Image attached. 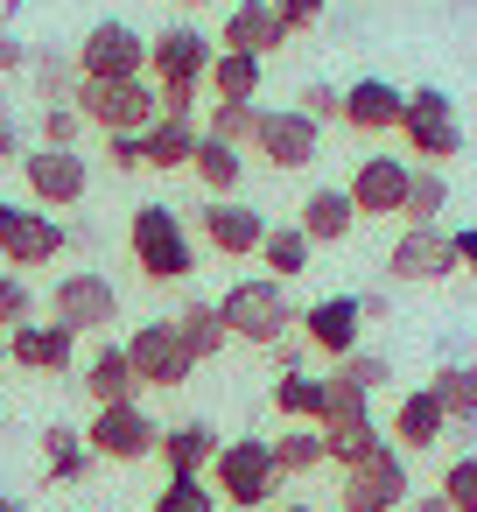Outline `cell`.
<instances>
[{"mask_svg":"<svg viewBox=\"0 0 477 512\" xmlns=\"http://www.w3.org/2000/svg\"><path fill=\"white\" fill-rule=\"evenodd\" d=\"M211 491H218V505H232V512H267L274 498H281V463H274V442L267 435H232L218 456H211Z\"/></svg>","mask_w":477,"mask_h":512,"instance_id":"6da1fadb","label":"cell"},{"mask_svg":"<svg viewBox=\"0 0 477 512\" xmlns=\"http://www.w3.org/2000/svg\"><path fill=\"white\" fill-rule=\"evenodd\" d=\"M127 253H134V267H141L148 281H162V288H176V281L197 274V239H190V225H183L176 204H141V211L127 218Z\"/></svg>","mask_w":477,"mask_h":512,"instance_id":"7a4b0ae2","label":"cell"},{"mask_svg":"<svg viewBox=\"0 0 477 512\" xmlns=\"http://www.w3.org/2000/svg\"><path fill=\"white\" fill-rule=\"evenodd\" d=\"M218 316H225V330H232L239 344H253V351L288 344V330L302 323V309L288 302V281H267V274L232 281V288L218 295Z\"/></svg>","mask_w":477,"mask_h":512,"instance_id":"3957f363","label":"cell"},{"mask_svg":"<svg viewBox=\"0 0 477 512\" xmlns=\"http://www.w3.org/2000/svg\"><path fill=\"white\" fill-rule=\"evenodd\" d=\"M400 141H407L414 169L456 162V155H463V113H456V99H449L442 85H414V92L400 99Z\"/></svg>","mask_w":477,"mask_h":512,"instance_id":"277c9868","label":"cell"},{"mask_svg":"<svg viewBox=\"0 0 477 512\" xmlns=\"http://www.w3.org/2000/svg\"><path fill=\"white\" fill-rule=\"evenodd\" d=\"M78 120L85 127H99V134H148L155 120H162V92L148 85V78H120V85H92V78H78Z\"/></svg>","mask_w":477,"mask_h":512,"instance_id":"5b68a950","label":"cell"},{"mask_svg":"<svg viewBox=\"0 0 477 512\" xmlns=\"http://www.w3.org/2000/svg\"><path fill=\"white\" fill-rule=\"evenodd\" d=\"M71 64H78V78H92V85L148 78V36H141L134 22H92L85 43L71 50Z\"/></svg>","mask_w":477,"mask_h":512,"instance_id":"8992f818","label":"cell"},{"mask_svg":"<svg viewBox=\"0 0 477 512\" xmlns=\"http://www.w3.org/2000/svg\"><path fill=\"white\" fill-rule=\"evenodd\" d=\"M22 190H29V204H43V211H71V204H85V190H92V162L78 155V148H22Z\"/></svg>","mask_w":477,"mask_h":512,"instance_id":"52a82bcc","label":"cell"},{"mask_svg":"<svg viewBox=\"0 0 477 512\" xmlns=\"http://www.w3.org/2000/svg\"><path fill=\"white\" fill-rule=\"evenodd\" d=\"M211 57H218V43H211L204 29H190V22H169L162 36H148V85H155V92H169V85H183V92H204V78H211Z\"/></svg>","mask_w":477,"mask_h":512,"instance_id":"ba28073f","label":"cell"},{"mask_svg":"<svg viewBox=\"0 0 477 512\" xmlns=\"http://www.w3.org/2000/svg\"><path fill=\"white\" fill-rule=\"evenodd\" d=\"M162 442V421L141 407V400H120V407H92V428H85V449L99 463H148Z\"/></svg>","mask_w":477,"mask_h":512,"instance_id":"9c48e42d","label":"cell"},{"mask_svg":"<svg viewBox=\"0 0 477 512\" xmlns=\"http://www.w3.org/2000/svg\"><path fill=\"white\" fill-rule=\"evenodd\" d=\"M50 316H57L64 330H78V337H99V330L120 323V288H113L99 267H71V274L50 288Z\"/></svg>","mask_w":477,"mask_h":512,"instance_id":"30bf717a","label":"cell"},{"mask_svg":"<svg viewBox=\"0 0 477 512\" xmlns=\"http://www.w3.org/2000/svg\"><path fill=\"white\" fill-rule=\"evenodd\" d=\"M64 246H71V232L57 225V211H43V204H0V260H8L15 274L22 267H50Z\"/></svg>","mask_w":477,"mask_h":512,"instance_id":"8fae6325","label":"cell"},{"mask_svg":"<svg viewBox=\"0 0 477 512\" xmlns=\"http://www.w3.org/2000/svg\"><path fill=\"white\" fill-rule=\"evenodd\" d=\"M344 512H400L407 505V456L393 442H379L372 456H358L344 470V491H337Z\"/></svg>","mask_w":477,"mask_h":512,"instance_id":"7c38bea8","label":"cell"},{"mask_svg":"<svg viewBox=\"0 0 477 512\" xmlns=\"http://www.w3.org/2000/svg\"><path fill=\"white\" fill-rule=\"evenodd\" d=\"M253 155L267 162V169H309L316 155H323V127L309 120V113H295V106H260V127H253Z\"/></svg>","mask_w":477,"mask_h":512,"instance_id":"4fadbf2b","label":"cell"},{"mask_svg":"<svg viewBox=\"0 0 477 512\" xmlns=\"http://www.w3.org/2000/svg\"><path fill=\"white\" fill-rule=\"evenodd\" d=\"M407 183H414V162L407 155H358L351 169V211L358 218H400L407 211Z\"/></svg>","mask_w":477,"mask_h":512,"instance_id":"5bb4252c","label":"cell"},{"mask_svg":"<svg viewBox=\"0 0 477 512\" xmlns=\"http://www.w3.org/2000/svg\"><path fill=\"white\" fill-rule=\"evenodd\" d=\"M127 358H134L141 386H190V372H197V358L183 351V337H176L169 316L134 323V330H127Z\"/></svg>","mask_w":477,"mask_h":512,"instance_id":"9a60e30c","label":"cell"},{"mask_svg":"<svg viewBox=\"0 0 477 512\" xmlns=\"http://www.w3.org/2000/svg\"><path fill=\"white\" fill-rule=\"evenodd\" d=\"M197 232H204L211 253H225V260H253L260 239H267V211H253L246 197H211V204L197 211Z\"/></svg>","mask_w":477,"mask_h":512,"instance_id":"2e32d148","label":"cell"},{"mask_svg":"<svg viewBox=\"0 0 477 512\" xmlns=\"http://www.w3.org/2000/svg\"><path fill=\"white\" fill-rule=\"evenodd\" d=\"M386 274H393V281H414V288L449 281V274H456L449 232H442V225H407V232L393 239V253H386Z\"/></svg>","mask_w":477,"mask_h":512,"instance_id":"e0dca14e","label":"cell"},{"mask_svg":"<svg viewBox=\"0 0 477 512\" xmlns=\"http://www.w3.org/2000/svg\"><path fill=\"white\" fill-rule=\"evenodd\" d=\"M8 365H22V372H50V379H57V372L78 365V330H64L57 316H50V323L29 316V323L8 330Z\"/></svg>","mask_w":477,"mask_h":512,"instance_id":"ac0fdd59","label":"cell"},{"mask_svg":"<svg viewBox=\"0 0 477 512\" xmlns=\"http://www.w3.org/2000/svg\"><path fill=\"white\" fill-rule=\"evenodd\" d=\"M400 99H407V92H400L393 78H351V85H344V113H337V120H344L351 134L379 141V134H400Z\"/></svg>","mask_w":477,"mask_h":512,"instance_id":"d6986e66","label":"cell"},{"mask_svg":"<svg viewBox=\"0 0 477 512\" xmlns=\"http://www.w3.org/2000/svg\"><path fill=\"white\" fill-rule=\"evenodd\" d=\"M302 337L337 365V358H351L358 351V337H365V316H358V295H323V302H309L302 309Z\"/></svg>","mask_w":477,"mask_h":512,"instance_id":"ffe728a7","label":"cell"},{"mask_svg":"<svg viewBox=\"0 0 477 512\" xmlns=\"http://www.w3.org/2000/svg\"><path fill=\"white\" fill-rule=\"evenodd\" d=\"M281 43H295L288 29H281V15H274V0H232L225 8V29H218V50H246V57H274Z\"/></svg>","mask_w":477,"mask_h":512,"instance_id":"44dd1931","label":"cell"},{"mask_svg":"<svg viewBox=\"0 0 477 512\" xmlns=\"http://www.w3.org/2000/svg\"><path fill=\"white\" fill-rule=\"evenodd\" d=\"M85 393H92V407H120V400H141L148 386H141V372H134V358H127V344H99L92 358H85V379H78Z\"/></svg>","mask_w":477,"mask_h":512,"instance_id":"7402d4cb","label":"cell"},{"mask_svg":"<svg viewBox=\"0 0 477 512\" xmlns=\"http://www.w3.org/2000/svg\"><path fill=\"white\" fill-rule=\"evenodd\" d=\"M442 435H449V414L435 407V393H428V386L400 393V407H393V435H386V442H393L400 456H421V449H435Z\"/></svg>","mask_w":477,"mask_h":512,"instance_id":"603a6c76","label":"cell"},{"mask_svg":"<svg viewBox=\"0 0 477 512\" xmlns=\"http://www.w3.org/2000/svg\"><path fill=\"white\" fill-rule=\"evenodd\" d=\"M218 449H225V435H218L211 421H176V428H162V442H155V456L169 463V477H204Z\"/></svg>","mask_w":477,"mask_h":512,"instance_id":"cb8c5ba5","label":"cell"},{"mask_svg":"<svg viewBox=\"0 0 477 512\" xmlns=\"http://www.w3.org/2000/svg\"><path fill=\"white\" fill-rule=\"evenodd\" d=\"M295 225H302V239L309 246H344L351 239V225H358V211H351V190H309L302 197V211H295Z\"/></svg>","mask_w":477,"mask_h":512,"instance_id":"d4e9b609","label":"cell"},{"mask_svg":"<svg viewBox=\"0 0 477 512\" xmlns=\"http://www.w3.org/2000/svg\"><path fill=\"white\" fill-rule=\"evenodd\" d=\"M197 141H204V127L197 120H155L148 134H141V155H148V169H162V176H176V169H190L197 162Z\"/></svg>","mask_w":477,"mask_h":512,"instance_id":"484cf974","label":"cell"},{"mask_svg":"<svg viewBox=\"0 0 477 512\" xmlns=\"http://www.w3.org/2000/svg\"><path fill=\"white\" fill-rule=\"evenodd\" d=\"M169 323H176V337H183V351H190L197 365H204V358H218V351L232 344V330H225L218 302H204V295H190V302H183V309H176Z\"/></svg>","mask_w":477,"mask_h":512,"instance_id":"4316f807","label":"cell"},{"mask_svg":"<svg viewBox=\"0 0 477 512\" xmlns=\"http://www.w3.org/2000/svg\"><path fill=\"white\" fill-rule=\"evenodd\" d=\"M323 400H330V379H323V372H302V365H295V372L274 379V414H281V421H316V428H323Z\"/></svg>","mask_w":477,"mask_h":512,"instance_id":"83f0119b","label":"cell"},{"mask_svg":"<svg viewBox=\"0 0 477 512\" xmlns=\"http://www.w3.org/2000/svg\"><path fill=\"white\" fill-rule=\"evenodd\" d=\"M190 176L211 190V197H239V183H246V148H225V141H197V162H190Z\"/></svg>","mask_w":477,"mask_h":512,"instance_id":"f1b7e54d","label":"cell"},{"mask_svg":"<svg viewBox=\"0 0 477 512\" xmlns=\"http://www.w3.org/2000/svg\"><path fill=\"white\" fill-rule=\"evenodd\" d=\"M274 442V463H281V477H309V470H323L330 463V449H323V428L316 421H288L281 435H267Z\"/></svg>","mask_w":477,"mask_h":512,"instance_id":"f546056e","label":"cell"},{"mask_svg":"<svg viewBox=\"0 0 477 512\" xmlns=\"http://www.w3.org/2000/svg\"><path fill=\"white\" fill-rule=\"evenodd\" d=\"M92 463H99V456L85 449L78 428H64V421L43 428V477H50V484H78V477H92Z\"/></svg>","mask_w":477,"mask_h":512,"instance_id":"4dcf8cb0","label":"cell"},{"mask_svg":"<svg viewBox=\"0 0 477 512\" xmlns=\"http://www.w3.org/2000/svg\"><path fill=\"white\" fill-rule=\"evenodd\" d=\"M309 239H302V225H267V239H260V267H267V281H295V274H309Z\"/></svg>","mask_w":477,"mask_h":512,"instance_id":"1f68e13d","label":"cell"},{"mask_svg":"<svg viewBox=\"0 0 477 512\" xmlns=\"http://www.w3.org/2000/svg\"><path fill=\"white\" fill-rule=\"evenodd\" d=\"M428 393H435V407L449 414V428H470V421H477V358H470V365H442V372L428 379Z\"/></svg>","mask_w":477,"mask_h":512,"instance_id":"d6a6232c","label":"cell"},{"mask_svg":"<svg viewBox=\"0 0 477 512\" xmlns=\"http://www.w3.org/2000/svg\"><path fill=\"white\" fill-rule=\"evenodd\" d=\"M260 71H267L260 57H246V50H218L204 92H211V99H260Z\"/></svg>","mask_w":477,"mask_h":512,"instance_id":"836d02e7","label":"cell"},{"mask_svg":"<svg viewBox=\"0 0 477 512\" xmlns=\"http://www.w3.org/2000/svg\"><path fill=\"white\" fill-rule=\"evenodd\" d=\"M29 78H36V99H43V106H71V99H78V64H71L64 50H36V57H29Z\"/></svg>","mask_w":477,"mask_h":512,"instance_id":"e575fe53","label":"cell"},{"mask_svg":"<svg viewBox=\"0 0 477 512\" xmlns=\"http://www.w3.org/2000/svg\"><path fill=\"white\" fill-rule=\"evenodd\" d=\"M253 127H260L253 99H211V113H204V134L225 141V148H253Z\"/></svg>","mask_w":477,"mask_h":512,"instance_id":"d590c367","label":"cell"},{"mask_svg":"<svg viewBox=\"0 0 477 512\" xmlns=\"http://www.w3.org/2000/svg\"><path fill=\"white\" fill-rule=\"evenodd\" d=\"M442 211H449V176H442V169H414L407 211H400V218H407V225H435Z\"/></svg>","mask_w":477,"mask_h":512,"instance_id":"8d00e7d4","label":"cell"},{"mask_svg":"<svg viewBox=\"0 0 477 512\" xmlns=\"http://www.w3.org/2000/svg\"><path fill=\"white\" fill-rule=\"evenodd\" d=\"M330 379V400H323V428H351V421H372V393L351 386L344 372H323Z\"/></svg>","mask_w":477,"mask_h":512,"instance_id":"74e56055","label":"cell"},{"mask_svg":"<svg viewBox=\"0 0 477 512\" xmlns=\"http://www.w3.org/2000/svg\"><path fill=\"white\" fill-rule=\"evenodd\" d=\"M386 435H379V421H351V428H323V449H330V463L337 470H351L358 456H372Z\"/></svg>","mask_w":477,"mask_h":512,"instance_id":"f35d334b","label":"cell"},{"mask_svg":"<svg viewBox=\"0 0 477 512\" xmlns=\"http://www.w3.org/2000/svg\"><path fill=\"white\" fill-rule=\"evenodd\" d=\"M148 512H218V491H211V477H169Z\"/></svg>","mask_w":477,"mask_h":512,"instance_id":"ab89813d","label":"cell"},{"mask_svg":"<svg viewBox=\"0 0 477 512\" xmlns=\"http://www.w3.org/2000/svg\"><path fill=\"white\" fill-rule=\"evenodd\" d=\"M435 491L449 498V512H477V456H449V470H442Z\"/></svg>","mask_w":477,"mask_h":512,"instance_id":"60d3db41","label":"cell"},{"mask_svg":"<svg viewBox=\"0 0 477 512\" xmlns=\"http://www.w3.org/2000/svg\"><path fill=\"white\" fill-rule=\"evenodd\" d=\"M36 316V288L15 274V267H0V330H15V323H29Z\"/></svg>","mask_w":477,"mask_h":512,"instance_id":"b9f144b4","label":"cell"},{"mask_svg":"<svg viewBox=\"0 0 477 512\" xmlns=\"http://www.w3.org/2000/svg\"><path fill=\"white\" fill-rule=\"evenodd\" d=\"M330 372H344V379H351V386H365V393H379V386H386V379H393V365H386V358H379V351H365V344H358V351H351V358H337V365H330Z\"/></svg>","mask_w":477,"mask_h":512,"instance_id":"7bdbcfd3","label":"cell"},{"mask_svg":"<svg viewBox=\"0 0 477 512\" xmlns=\"http://www.w3.org/2000/svg\"><path fill=\"white\" fill-rule=\"evenodd\" d=\"M295 113H309V120L323 127V120H337V113H344V92L316 78V85H302V92H295Z\"/></svg>","mask_w":477,"mask_h":512,"instance_id":"ee69618b","label":"cell"},{"mask_svg":"<svg viewBox=\"0 0 477 512\" xmlns=\"http://www.w3.org/2000/svg\"><path fill=\"white\" fill-rule=\"evenodd\" d=\"M78 134H85L78 106H43V148H78Z\"/></svg>","mask_w":477,"mask_h":512,"instance_id":"f6af8a7d","label":"cell"},{"mask_svg":"<svg viewBox=\"0 0 477 512\" xmlns=\"http://www.w3.org/2000/svg\"><path fill=\"white\" fill-rule=\"evenodd\" d=\"M106 162H113L120 176H134V169H148V155H141V134H106Z\"/></svg>","mask_w":477,"mask_h":512,"instance_id":"bcb514c9","label":"cell"},{"mask_svg":"<svg viewBox=\"0 0 477 512\" xmlns=\"http://www.w3.org/2000/svg\"><path fill=\"white\" fill-rule=\"evenodd\" d=\"M274 15H281V29H288V36H302V29H316V22H323V0H274Z\"/></svg>","mask_w":477,"mask_h":512,"instance_id":"7dc6e473","label":"cell"},{"mask_svg":"<svg viewBox=\"0 0 477 512\" xmlns=\"http://www.w3.org/2000/svg\"><path fill=\"white\" fill-rule=\"evenodd\" d=\"M29 71V43L15 29H0V78H22Z\"/></svg>","mask_w":477,"mask_h":512,"instance_id":"c3c4849f","label":"cell"},{"mask_svg":"<svg viewBox=\"0 0 477 512\" xmlns=\"http://www.w3.org/2000/svg\"><path fill=\"white\" fill-rule=\"evenodd\" d=\"M0 162H22V120H15V106H0Z\"/></svg>","mask_w":477,"mask_h":512,"instance_id":"681fc988","label":"cell"},{"mask_svg":"<svg viewBox=\"0 0 477 512\" xmlns=\"http://www.w3.org/2000/svg\"><path fill=\"white\" fill-rule=\"evenodd\" d=\"M449 246H456V274H477V225L449 232Z\"/></svg>","mask_w":477,"mask_h":512,"instance_id":"f907efd6","label":"cell"},{"mask_svg":"<svg viewBox=\"0 0 477 512\" xmlns=\"http://www.w3.org/2000/svg\"><path fill=\"white\" fill-rule=\"evenodd\" d=\"M358 316H365V323H386L393 302H386V295H358Z\"/></svg>","mask_w":477,"mask_h":512,"instance_id":"816d5d0a","label":"cell"},{"mask_svg":"<svg viewBox=\"0 0 477 512\" xmlns=\"http://www.w3.org/2000/svg\"><path fill=\"white\" fill-rule=\"evenodd\" d=\"M400 512H449V498H442V491H421V498H407Z\"/></svg>","mask_w":477,"mask_h":512,"instance_id":"f5cc1de1","label":"cell"},{"mask_svg":"<svg viewBox=\"0 0 477 512\" xmlns=\"http://www.w3.org/2000/svg\"><path fill=\"white\" fill-rule=\"evenodd\" d=\"M267 512H316V505H302V498H274Z\"/></svg>","mask_w":477,"mask_h":512,"instance_id":"db71d44e","label":"cell"},{"mask_svg":"<svg viewBox=\"0 0 477 512\" xmlns=\"http://www.w3.org/2000/svg\"><path fill=\"white\" fill-rule=\"evenodd\" d=\"M0 512H29V498H15V491H0Z\"/></svg>","mask_w":477,"mask_h":512,"instance_id":"11a10c76","label":"cell"},{"mask_svg":"<svg viewBox=\"0 0 477 512\" xmlns=\"http://www.w3.org/2000/svg\"><path fill=\"white\" fill-rule=\"evenodd\" d=\"M0 365H8V330H0Z\"/></svg>","mask_w":477,"mask_h":512,"instance_id":"9f6ffc18","label":"cell"},{"mask_svg":"<svg viewBox=\"0 0 477 512\" xmlns=\"http://www.w3.org/2000/svg\"><path fill=\"white\" fill-rule=\"evenodd\" d=\"M176 8H211V0H176Z\"/></svg>","mask_w":477,"mask_h":512,"instance_id":"6f0895ef","label":"cell"}]
</instances>
